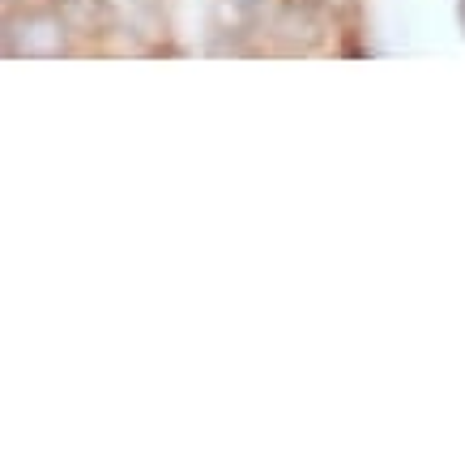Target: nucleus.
<instances>
[{"label": "nucleus", "mask_w": 465, "mask_h": 465, "mask_svg": "<svg viewBox=\"0 0 465 465\" xmlns=\"http://www.w3.org/2000/svg\"><path fill=\"white\" fill-rule=\"evenodd\" d=\"M461 22H465V0H461Z\"/></svg>", "instance_id": "f257e3e1"}]
</instances>
